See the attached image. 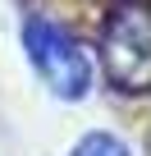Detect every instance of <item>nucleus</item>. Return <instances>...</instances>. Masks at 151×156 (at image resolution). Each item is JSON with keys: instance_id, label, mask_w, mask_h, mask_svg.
Listing matches in <instances>:
<instances>
[{"instance_id": "1", "label": "nucleus", "mask_w": 151, "mask_h": 156, "mask_svg": "<svg viewBox=\"0 0 151 156\" xmlns=\"http://www.w3.org/2000/svg\"><path fill=\"white\" fill-rule=\"evenodd\" d=\"M23 51H28L32 69L41 73V83L50 87V97H60V101H87V92L96 83V60H92V51L64 23L28 19L23 23Z\"/></svg>"}, {"instance_id": "2", "label": "nucleus", "mask_w": 151, "mask_h": 156, "mask_svg": "<svg viewBox=\"0 0 151 156\" xmlns=\"http://www.w3.org/2000/svg\"><path fill=\"white\" fill-rule=\"evenodd\" d=\"M101 73L124 97H142L151 87V19L146 0H119L101 32Z\"/></svg>"}, {"instance_id": "3", "label": "nucleus", "mask_w": 151, "mask_h": 156, "mask_svg": "<svg viewBox=\"0 0 151 156\" xmlns=\"http://www.w3.org/2000/svg\"><path fill=\"white\" fill-rule=\"evenodd\" d=\"M69 156H133V147L124 138L105 133V129H92V133H83L78 142L69 147Z\"/></svg>"}]
</instances>
